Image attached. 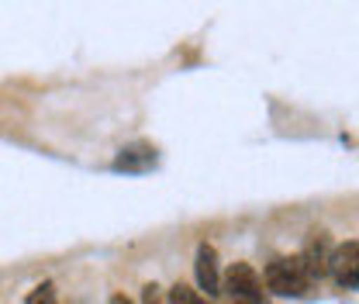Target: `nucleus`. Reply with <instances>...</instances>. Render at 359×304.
Returning <instances> with one entry per match:
<instances>
[{
    "mask_svg": "<svg viewBox=\"0 0 359 304\" xmlns=\"http://www.w3.org/2000/svg\"><path fill=\"white\" fill-rule=\"evenodd\" d=\"M266 287L280 298H304L311 287V277L301 256H280L266 263Z\"/></svg>",
    "mask_w": 359,
    "mask_h": 304,
    "instance_id": "obj_1",
    "label": "nucleus"
},
{
    "mask_svg": "<svg viewBox=\"0 0 359 304\" xmlns=\"http://www.w3.org/2000/svg\"><path fill=\"white\" fill-rule=\"evenodd\" d=\"M222 291L231 304H263V284L259 273L249 263H231L222 280Z\"/></svg>",
    "mask_w": 359,
    "mask_h": 304,
    "instance_id": "obj_2",
    "label": "nucleus"
},
{
    "mask_svg": "<svg viewBox=\"0 0 359 304\" xmlns=\"http://www.w3.org/2000/svg\"><path fill=\"white\" fill-rule=\"evenodd\" d=\"M328 270L342 287H359V242H342L332 249Z\"/></svg>",
    "mask_w": 359,
    "mask_h": 304,
    "instance_id": "obj_3",
    "label": "nucleus"
},
{
    "mask_svg": "<svg viewBox=\"0 0 359 304\" xmlns=\"http://www.w3.org/2000/svg\"><path fill=\"white\" fill-rule=\"evenodd\" d=\"M156 149L149 145V142H135V145H125V149H118V156H114V170H125V173H145V170H152L156 166Z\"/></svg>",
    "mask_w": 359,
    "mask_h": 304,
    "instance_id": "obj_4",
    "label": "nucleus"
},
{
    "mask_svg": "<svg viewBox=\"0 0 359 304\" xmlns=\"http://www.w3.org/2000/svg\"><path fill=\"white\" fill-rule=\"evenodd\" d=\"M194 273H197L201 291H208V294H218V291H222V277H218V253H215V246H208V242H201V246H197Z\"/></svg>",
    "mask_w": 359,
    "mask_h": 304,
    "instance_id": "obj_5",
    "label": "nucleus"
},
{
    "mask_svg": "<svg viewBox=\"0 0 359 304\" xmlns=\"http://www.w3.org/2000/svg\"><path fill=\"white\" fill-rule=\"evenodd\" d=\"M170 304H208L204 298H197L190 287H183V284H177L173 291H170Z\"/></svg>",
    "mask_w": 359,
    "mask_h": 304,
    "instance_id": "obj_6",
    "label": "nucleus"
},
{
    "mask_svg": "<svg viewBox=\"0 0 359 304\" xmlns=\"http://www.w3.org/2000/svg\"><path fill=\"white\" fill-rule=\"evenodd\" d=\"M25 304H55V287H52V284H39V287L28 294Z\"/></svg>",
    "mask_w": 359,
    "mask_h": 304,
    "instance_id": "obj_7",
    "label": "nucleus"
},
{
    "mask_svg": "<svg viewBox=\"0 0 359 304\" xmlns=\"http://www.w3.org/2000/svg\"><path fill=\"white\" fill-rule=\"evenodd\" d=\"M111 304H132V301H128V298H121V294H118V298H111Z\"/></svg>",
    "mask_w": 359,
    "mask_h": 304,
    "instance_id": "obj_8",
    "label": "nucleus"
}]
</instances>
